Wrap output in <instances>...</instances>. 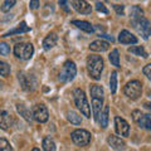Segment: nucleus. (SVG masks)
Here are the masks:
<instances>
[{
    "label": "nucleus",
    "instance_id": "f257e3e1",
    "mask_svg": "<svg viewBox=\"0 0 151 151\" xmlns=\"http://www.w3.org/2000/svg\"><path fill=\"white\" fill-rule=\"evenodd\" d=\"M131 18H132V24L136 28L144 39H149L151 35V24L146 18H144V12L139 6H134L131 10Z\"/></svg>",
    "mask_w": 151,
    "mask_h": 151
},
{
    "label": "nucleus",
    "instance_id": "f03ea898",
    "mask_svg": "<svg viewBox=\"0 0 151 151\" xmlns=\"http://www.w3.org/2000/svg\"><path fill=\"white\" fill-rule=\"evenodd\" d=\"M87 69L88 74L92 79H101V74L103 70V59L100 55H89L87 58Z\"/></svg>",
    "mask_w": 151,
    "mask_h": 151
},
{
    "label": "nucleus",
    "instance_id": "7ed1b4c3",
    "mask_svg": "<svg viewBox=\"0 0 151 151\" xmlns=\"http://www.w3.org/2000/svg\"><path fill=\"white\" fill-rule=\"evenodd\" d=\"M73 96H74V102H76V106L83 116H86L87 119L91 117V110H89V105H88V101H87V97H86V93H84L82 89H74L73 91Z\"/></svg>",
    "mask_w": 151,
    "mask_h": 151
},
{
    "label": "nucleus",
    "instance_id": "20e7f679",
    "mask_svg": "<svg viewBox=\"0 0 151 151\" xmlns=\"http://www.w3.org/2000/svg\"><path fill=\"white\" fill-rule=\"evenodd\" d=\"M76 74H77V68H76V64L72 60H67L62 69L59 72V81L60 82H70L73 81Z\"/></svg>",
    "mask_w": 151,
    "mask_h": 151
},
{
    "label": "nucleus",
    "instance_id": "39448f33",
    "mask_svg": "<svg viewBox=\"0 0 151 151\" xmlns=\"http://www.w3.org/2000/svg\"><path fill=\"white\" fill-rule=\"evenodd\" d=\"M34 47L32 43H19L14 47V54L23 60H28L33 57Z\"/></svg>",
    "mask_w": 151,
    "mask_h": 151
},
{
    "label": "nucleus",
    "instance_id": "423d86ee",
    "mask_svg": "<svg viewBox=\"0 0 151 151\" xmlns=\"http://www.w3.org/2000/svg\"><path fill=\"white\" fill-rule=\"evenodd\" d=\"M70 137H72V141L77 145V146H87L89 142H91V134L86 130L78 129L74 130L72 134H70Z\"/></svg>",
    "mask_w": 151,
    "mask_h": 151
},
{
    "label": "nucleus",
    "instance_id": "0eeeda50",
    "mask_svg": "<svg viewBox=\"0 0 151 151\" xmlns=\"http://www.w3.org/2000/svg\"><path fill=\"white\" fill-rule=\"evenodd\" d=\"M141 91H142V86L139 81H130L124 88L125 94L131 100H137L141 96Z\"/></svg>",
    "mask_w": 151,
    "mask_h": 151
},
{
    "label": "nucleus",
    "instance_id": "6e6552de",
    "mask_svg": "<svg viewBox=\"0 0 151 151\" xmlns=\"http://www.w3.org/2000/svg\"><path fill=\"white\" fill-rule=\"evenodd\" d=\"M132 120L137 124L141 129L144 130H151V116L145 115L139 110H135L132 112Z\"/></svg>",
    "mask_w": 151,
    "mask_h": 151
},
{
    "label": "nucleus",
    "instance_id": "1a4fd4ad",
    "mask_svg": "<svg viewBox=\"0 0 151 151\" xmlns=\"http://www.w3.org/2000/svg\"><path fill=\"white\" fill-rule=\"evenodd\" d=\"M18 78H19V82H20V86L25 91H33L37 86V81L35 78L30 74H27L24 72H19L18 73Z\"/></svg>",
    "mask_w": 151,
    "mask_h": 151
},
{
    "label": "nucleus",
    "instance_id": "9d476101",
    "mask_svg": "<svg viewBox=\"0 0 151 151\" xmlns=\"http://www.w3.org/2000/svg\"><path fill=\"white\" fill-rule=\"evenodd\" d=\"M33 119L38 122H40V124H44V122L48 121L49 113L47 107L44 105H35L33 107Z\"/></svg>",
    "mask_w": 151,
    "mask_h": 151
},
{
    "label": "nucleus",
    "instance_id": "9b49d317",
    "mask_svg": "<svg viewBox=\"0 0 151 151\" xmlns=\"http://www.w3.org/2000/svg\"><path fill=\"white\" fill-rule=\"evenodd\" d=\"M115 129L116 132L121 136H129L130 135V125L126 120L121 119V117H116L115 119Z\"/></svg>",
    "mask_w": 151,
    "mask_h": 151
},
{
    "label": "nucleus",
    "instance_id": "f8f14e48",
    "mask_svg": "<svg viewBox=\"0 0 151 151\" xmlns=\"http://www.w3.org/2000/svg\"><path fill=\"white\" fill-rule=\"evenodd\" d=\"M73 8L81 14H91L92 6L86 1V0H73Z\"/></svg>",
    "mask_w": 151,
    "mask_h": 151
},
{
    "label": "nucleus",
    "instance_id": "ddd939ff",
    "mask_svg": "<svg viewBox=\"0 0 151 151\" xmlns=\"http://www.w3.org/2000/svg\"><path fill=\"white\" fill-rule=\"evenodd\" d=\"M13 124H14V120L8 112L6 111H0V129L8 130L13 126Z\"/></svg>",
    "mask_w": 151,
    "mask_h": 151
},
{
    "label": "nucleus",
    "instance_id": "4468645a",
    "mask_svg": "<svg viewBox=\"0 0 151 151\" xmlns=\"http://www.w3.org/2000/svg\"><path fill=\"white\" fill-rule=\"evenodd\" d=\"M119 40L122 44H136L137 43V38L134 34H131L129 30H121L119 35Z\"/></svg>",
    "mask_w": 151,
    "mask_h": 151
},
{
    "label": "nucleus",
    "instance_id": "2eb2a0df",
    "mask_svg": "<svg viewBox=\"0 0 151 151\" xmlns=\"http://www.w3.org/2000/svg\"><path fill=\"white\" fill-rule=\"evenodd\" d=\"M89 49L93 52H106L110 49V43L102 39H97L89 44Z\"/></svg>",
    "mask_w": 151,
    "mask_h": 151
},
{
    "label": "nucleus",
    "instance_id": "dca6fc26",
    "mask_svg": "<svg viewBox=\"0 0 151 151\" xmlns=\"http://www.w3.org/2000/svg\"><path fill=\"white\" fill-rule=\"evenodd\" d=\"M103 105V98L100 97H92V108H93V117L94 121L100 120V115H101V108Z\"/></svg>",
    "mask_w": 151,
    "mask_h": 151
},
{
    "label": "nucleus",
    "instance_id": "f3484780",
    "mask_svg": "<svg viewBox=\"0 0 151 151\" xmlns=\"http://www.w3.org/2000/svg\"><path fill=\"white\" fill-rule=\"evenodd\" d=\"M107 142L108 145L111 146L112 149H115V150H122V149H125V141L124 140H121L120 137H117V136L115 135H110L107 137Z\"/></svg>",
    "mask_w": 151,
    "mask_h": 151
},
{
    "label": "nucleus",
    "instance_id": "a211bd4d",
    "mask_svg": "<svg viewBox=\"0 0 151 151\" xmlns=\"http://www.w3.org/2000/svg\"><path fill=\"white\" fill-rule=\"evenodd\" d=\"M28 32H30V28L27 25L25 22H22L17 28H14V29L6 32L5 34L1 35V37L5 38V37H10V35H13V34H22V33H28Z\"/></svg>",
    "mask_w": 151,
    "mask_h": 151
},
{
    "label": "nucleus",
    "instance_id": "6ab92c4d",
    "mask_svg": "<svg viewBox=\"0 0 151 151\" xmlns=\"http://www.w3.org/2000/svg\"><path fill=\"white\" fill-rule=\"evenodd\" d=\"M57 42H58V37H57L55 33H50V34H48L44 40H43V48L45 50H50L53 47L57 44Z\"/></svg>",
    "mask_w": 151,
    "mask_h": 151
},
{
    "label": "nucleus",
    "instance_id": "aec40b11",
    "mask_svg": "<svg viewBox=\"0 0 151 151\" xmlns=\"http://www.w3.org/2000/svg\"><path fill=\"white\" fill-rule=\"evenodd\" d=\"M72 24L77 27L78 29H81V30L86 32V33H93V30H94L93 27L89 24L88 22H84V20H73Z\"/></svg>",
    "mask_w": 151,
    "mask_h": 151
},
{
    "label": "nucleus",
    "instance_id": "412c9836",
    "mask_svg": "<svg viewBox=\"0 0 151 151\" xmlns=\"http://www.w3.org/2000/svg\"><path fill=\"white\" fill-rule=\"evenodd\" d=\"M17 111L20 113V116L24 117V119L28 122H30L33 120V112H30L24 105H20V103H18V105H17Z\"/></svg>",
    "mask_w": 151,
    "mask_h": 151
},
{
    "label": "nucleus",
    "instance_id": "4be33fe9",
    "mask_svg": "<svg viewBox=\"0 0 151 151\" xmlns=\"http://www.w3.org/2000/svg\"><path fill=\"white\" fill-rule=\"evenodd\" d=\"M108 113H110V107L108 106H105V108H103V112H101V117L100 120H98V122H100V125L102 129H106V127L108 126Z\"/></svg>",
    "mask_w": 151,
    "mask_h": 151
},
{
    "label": "nucleus",
    "instance_id": "5701e85b",
    "mask_svg": "<svg viewBox=\"0 0 151 151\" xmlns=\"http://www.w3.org/2000/svg\"><path fill=\"white\" fill-rule=\"evenodd\" d=\"M129 52L135 55H140L142 57V58H147V53H146V50L144 49V47L141 45H136V47H130L129 48Z\"/></svg>",
    "mask_w": 151,
    "mask_h": 151
},
{
    "label": "nucleus",
    "instance_id": "b1692460",
    "mask_svg": "<svg viewBox=\"0 0 151 151\" xmlns=\"http://www.w3.org/2000/svg\"><path fill=\"white\" fill-rule=\"evenodd\" d=\"M89 92H91L92 97L103 98V88L101 86H98V84H91V87H89Z\"/></svg>",
    "mask_w": 151,
    "mask_h": 151
},
{
    "label": "nucleus",
    "instance_id": "393cba45",
    "mask_svg": "<svg viewBox=\"0 0 151 151\" xmlns=\"http://www.w3.org/2000/svg\"><path fill=\"white\" fill-rule=\"evenodd\" d=\"M67 120L73 125H81V122H82L81 116H78L77 113L73 112V111H68L67 112Z\"/></svg>",
    "mask_w": 151,
    "mask_h": 151
},
{
    "label": "nucleus",
    "instance_id": "a878e982",
    "mask_svg": "<svg viewBox=\"0 0 151 151\" xmlns=\"http://www.w3.org/2000/svg\"><path fill=\"white\" fill-rule=\"evenodd\" d=\"M108 59H110V62L112 65H115V67H120V55H119V50L117 49H113L110 55H108Z\"/></svg>",
    "mask_w": 151,
    "mask_h": 151
},
{
    "label": "nucleus",
    "instance_id": "bb28decb",
    "mask_svg": "<svg viewBox=\"0 0 151 151\" xmlns=\"http://www.w3.org/2000/svg\"><path fill=\"white\" fill-rule=\"evenodd\" d=\"M43 149L45 151H55V144L50 137H45L43 140Z\"/></svg>",
    "mask_w": 151,
    "mask_h": 151
},
{
    "label": "nucleus",
    "instance_id": "cd10ccee",
    "mask_svg": "<svg viewBox=\"0 0 151 151\" xmlns=\"http://www.w3.org/2000/svg\"><path fill=\"white\" fill-rule=\"evenodd\" d=\"M110 89L112 94H115L117 91V72H112L110 77Z\"/></svg>",
    "mask_w": 151,
    "mask_h": 151
},
{
    "label": "nucleus",
    "instance_id": "c85d7f7f",
    "mask_svg": "<svg viewBox=\"0 0 151 151\" xmlns=\"http://www.w3.org/2000/svg\"><path fill=\"white\" fill-rule=\"evenodd\" d=\"M9 74H10V65L5 62H3V60H0V76L8 77Z\"/></svg>",
    "mask_w": 151,
    "mask_h": 151
},
{
    "label": "nucleus",
    "instance_id": "c756f323",
    "mask_svg": "<svg viewBox=\"0 0 151 151\" xmlns=\"http://www.w3.org/2000/svg\"><path fill=\"white\" fill-rule=\"evenodd\" d=\"M15 3H17V0H5L4 4L1 5V12H4V13L9 12L14 5H15Z\"/></svg>",
    "mask_w": 151,
    "mask_h": 151
},
{
    "label": "nucleus",
    "instance_id": "7c9ffc66",
    "mask_svg": "<svg viewBox=\"0 0 151 151\" xmlns=\"http://www.w3.org/2000/svg\"><path fill=\"white\" fill-rule=\"evenodd\" d=\"M0 150L1 151H12L13 147L9 144V141L5 139H0Z\"/></svg>",
    "mask_w": 151,
    "mask_h": 151
},
{
    "label": "nucleus",
    "instance_id": "2f4dec72",
    "mask_svg": "<svg viewBox=\"0 0 151 151\" xmlns=\"http://www.w3.org/2000/svg\"><path fill=\"white\" fill-rule=\"evenodd\" d=\"M10 53V47L6 43H0V54L1 55H8Z\"/></svg>",
    "mask_w": 151,
    "mask_h": 151
},
{
    "label": "nucleus",
    "instance_id": "473e14b6",
    "mask_svg": "<svg viewBox=\"0 0 151 151\" xmlns=\"http://www.w3.org/2000/svg\"><path fill=\"white\" fill-rule=\"evenodd\" d=\"M96 9H97V10L100 12V13H103V14H108V9H107L105 5H103L102 3H97V4H96Z\"/></svg>",
    "mask_w": 151,
    "mask_h": 151
},
{
    "label": "nucleus",
    "instance_id": "72a5a7b5",
    "mask_svg": "<svg viewBox=\"0 0 151 151\" xmlns=\"http://www.w3.org/2000/svg\"><path fill=\"white\" fill-rule=\"evenodd\" d=\"M142 72H144V74H145L149 79H151V63L145 65L144 69H142Z\"/></svg>",
    "mask_w": 151,
    "mask_h": 151
},
{
    "label": "nucleus",
    "instance_id": "f704fd0d",
    "mask_svg": "<svg viewBox=\"0 0 151 151\" xmlns=\"http://www.w3.org/2000/svg\"><path fill=\"white\" fill-rule=\"evenodd\" d=\"M113 8H115L116 13L119 14V15H124L125 14V6L124 5H119V4H116V5H113Z\"/></svg>",
    "mask_w": 151,
    "mask_h": 151
},
{
    "label": "nucleus",
    "instance_id": "c9c22d12",
    "mask_svg": "<svg viewBox=\"0 0 151 151\" xmlns=\"http://www.w3.org/2000/svg\"><path fill=\"white\" fill-rule=\"evenodd\" d=\"M59 1V5H60V8L63 9L64 12H69V8H68V3H67V0H58Z\"/></svg>",
    "mask_w": 151,
    "mask_h": 151
},
{
    "label": "nucleus",
    "instance_id": "e433bc0d",
    "mask_svg": "<svg viewBox=\"0 0 151 151\" xmlns=\"http://www.w3.org/2000/svg\"><path fill=\"white\" fill-rule=\"evenodd\" d=\"M29 6H30L32 10H35V9H38V8H39V0H30Z\"/></svg>",
    "mask_w": 151,
    "mask_h": 151
},
{
    "label": "nucleus",
    "instance_id": "4c0bfd02",
    "mask_svg": "<svg viewBox=\"0 0 151 151\" xmlns=\"http://www.w3.org/2000/svg\"><path fill=\"white\" fill-rule=\"evenodd\" d=\"M145 107L147 108V110H150V111H151V103H149V102H147V103H145Z\"/></svg>",
    "mask_w": 151,
    "mask_h": 151
},
{
    "label": "nucleus",
    "instance_id": "58836bf2",
    "mask_svg": "<svg viewBox=\"0 0 151 151\" xmlns=\"http://www.w3.org/2000/svg\"><path fill=\"white\" fill-rule=\"evenodd\" d=\"M3 86H4L3 82H0V89H3Z\"/></svg>",
    "mask_w": 151,
    "mask_h": 151
}]
</instances>
